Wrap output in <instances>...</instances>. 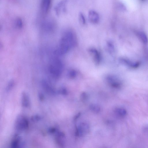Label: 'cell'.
<instances>
[{
    "instance_id": "ffe728a7",
    "label": "cell",
    "mask_w": 148,
    "mask_h": 148,
    "mask_svg": "<svg viewBox=\"0 0 148 148\" xmlns=\"http://www.w3.org/2000/svg\"><path fill=\"white\" fill-rule=\"evenodd\" d=\"M14 84V82L12 80L8 83L6 88V90L7 91L11 90L13 88Z\"/></svg>"
},
{
    "instance_id": "30bf717a",
    "label": "cell",
    "mask_w": 148,
    "mask_h": 148,
    "mask_svg": "<svg viewBox=\"0 0 148 148\" xmlns=\"http://www.w3.org/2000/svg\"><path fill=\"white\" fill-rule=\"evenodd\" d=\"M119 61L121 63L133 68H137L139 65L138 62H132L125 58H121Z\"/></svg>"
},
{
    "instance_id": "6da1fadb",
    "label": "cell",
    "mask_w": 148,
    "mask_h": 148,
    "mask_svg": "<svg viewBox=\"0 0 148 148\" xmlns=\"http://www.w3.org/2000/svg\"><path fill=\"white\" fill-rule=\"evenodd\" d=\"M76 43V38L74 34L71 31H67L61 37L55 52L59 55H64L74 47Z\"/></svg>"
},
{
    "instance_id": "7402d4cb",
    "label": "cell",
    "mask_w": 148,
    "mask_h": 148,
    "mask_svg": "<svg viewBox=\"0 0 148 148\" xmlns=\"http://www.w3.org/2000/svg\"><path fill=\"white\" fill-rule=\"evenodd\" d=\"M16 26L19 28H21L23 26V23L21 20L20 19H18L16 22Z\"/></svg>"
},
{
    "instance_id": "d6986e66",
    "label": "cell",
    "mask_w": 148,
    "mask_h": 148,
    "mask_svg": "<svg viewBox=\"0 0 148 148\" xmlns=\"http://www.w3.org/2000/svg\"><path fill=\"white\" fill-rule=\"evenodd\" d=\"M80 98L82 102L85 103L87 101L88 99V96L86 93L83 92L81 94Z\"/></svg>"
},
{
    "instance_id": "603a6c76",
    "label": "cell",
    "mask_w": 148,
    "mask_h": 148,
    "mask_svg": "<svg viewBox=\"0 0 148 148\" xmlns=\"http://www.w3.org/2000/svg\"><path fill=\"white\" fill-rule=\"evenodd\" d=\"M79 17L80 19L83 24H85L86 23V20L84 15L82 13L79 14Z\"/></svg>"
},
{
    "instance_id": "44dd1931",
    "label": "cell",
    "mask_w": 148,
    "mask_h": 148,
    "mask_svg": "<svg viewBox=\"0 0 148 148\" xmlns=\"http://www.w3.org/2000/svg\"><path fill=\"white\" fill-rule=\"evenodd\" d=\"M59 92L63 95H67L68 94V91L65 88H61L59 90Z\"/></svg>"
},
{
    "instance_id": "ba28073f",
    "label": "cell",
    "mask_w": 148,
    "mask_h": 148,
    "mask_svg": "<svg viewBox=\"0 0 148 148\" xmlns=\"http://www.w3.org/2000/svg\"><path fill=\"white\" fill-rule=\"evenodd\" d=\"M89 51L92 56L96 64H99L101 60V57L99 52L95 49L91 48Z\"/></svg>"
},
{
    "instance_id": "3957f363",
    "label": "cell",
    "mask_w": 148,
    "mask_h": 148,
    "mask_svg": "<svg viewBox=\"0 0 148 148\" xmlns=\"http://www.w3.org/2000/svg\"><path fill=\"white\" fill-rule=\"evenodd\" d=\"M29 126V122L24 116L18 115L16 118L14 123V127L17 130L21 131L27 129Z\"/></svg>"
},
{
    "instance_id": "52a82bcc",
    "label": "cell",
    "mask_w": 148,
    "mask_h": 148,
    "mask_svg": "<svg viewBox=\"0 0 148 148\" xmlns=\"http://www.w3.org/2000/svg\"><path fill=\"white\" fill-rule=\"evenodd\" d=\"M88 18L90 21L93 23H97L99 20L98 14L96 11L90 10L89 11Z\"/></svg>"
},
{
    "instance_id": "5b68a950",
    "label": "cell",
    "mask_w": 148,
    "mask_h": 148,
    "mask_svg": "<svg viewBox=\"0 0 148 148\" xmlns=\"http://www.w3.org/2000/svg\"><path fill=\"white\" fill-rule=\"evenodd\" d=\"M108 83L112 87L118 88L121 87V83L120 80L116 77L110 75L106 77Z\"/></svg>"
},
{
    "instance_id": "ac0fdd59",
    "label": "cell",
    "mask_w": 148,
    "mask_h": 148,
    "mask_svg": "<svg viewBox=\"0 0 148 148\" xmlns=\"http://www.w3.org/2000/svg\"><path fill=\"white\" fill-rule=\"evenodd\" d=\"M67 75L70 78H74L77 75V72L74 69H71L69 70L68 72Z\"/></svg>"
},
{
    "instance_id": "484cf974",
    "label": "cell",
    "mask_w": 148,
    "mask_h": 148,
    "mask_svg": "<svg viewBox=\"0 0 148 148\" xmlns=\"http://www.w3.org/2000/svg\"><path fill=\"white\" fill-rule=\"evenodd\" d=\"M38 97L40 100L41 101H43L44 99V97L43 95L41 93H39Z\"/></svg>"
},
{
    "instance_id": "277c9868",
    "label": "cell",
    "mask_w": 148,
    "mask_h": 148,
    "mask_svg": "<svg viewBox=\"0 0 148 148\" xmlns=\"http://www.w3.org/2000/svg\"><path fill=\"white\" fill-rule=\"evenodd\" d=\"M90 130L89 125L85 123L80 124L78 127H76L75 136L78 137L82 136L88 133Z\"/></svg>"
},
{
    "instance_id": "9c48e42d",
    "label": "cell",
    "mask_w": 148,
    "mask_h": 148,
    "mask_svg": "<svg viewBox=\"0 0 148 148\" xmlns=\"http://www.w3.org/2000/svg\"><path fill=\"white\" fill-rule=\"evenodd\" d=\"M21 105L25 108L29 107L30 105L29 96L28 94L25 92H23L21 95Z\"/></svg>"
},
{
    "instance_id": "cb8c5ba5",
    "label": "cell",
    "mask_w": 148,
    "mask_h": 148,
    "mask_svg": "<svg viewBox=\"0 0 148 148\" xmlns=\"http://www.w3.org/2000/svg\"><path fill=\"white\" fill-rule=\"evenodd\" d=\"M40 117L38 115H35L32 116L31 118V120L33 121H39L40 119Z\"/></svg>"
},
{
    "instance_id": "2e32d148",
    "label": "cell",
    "mask_w": 148,
    "mask_h": 148,
    "mask_svg": "<svg viewBox=\"0 0 148 148\" xmlns=\"http://www.w3.org/2000/svg\"><path fill=\"white\" fill-rule=\"evenodd\" d=\"M90 109L91 111L95 113H98L100 112L101 108L98 105L95 104H92L89 106Z\"/></svg>"
},
{
    "instance_id": "4fadbf2b",
    "label": "cell",
    "mask_w": 148,
    "mask_h": 148,
    "mask_svg": "<svg viewBox=\"0 0 148 148\" xmlns=\"http://www.w3.org/2000/svg\"><path fill=\"white\" fill-rule=\"evenodd\" d=\"M66 2L67 0H63L58 4L56 8V12H57L58 14H59L61 9L62 10L64 11Z\"/></svg>"
},
{
    "instance_id": "7a4b0ae2",
    "label": "cell",
    "mask_w": 148,
    "mask_h": 148,
    "mask_svg": "<svg viewBox=\"0 0 148 148\" xmlns=\"http://www.w3.org/2000/svg\"><path fill=\"white\" fill-rule=\"evenodd\" d=\"M63 68L62 61L58 58H55L50 64L49 70L51 76L54 78H57L61 75Z\"/></svg>"
},
{
    "instance_id": "8992f818",
    "label": "cell",
    "mask_w": 148,
    "mask_h": 148,
    "mask_svg": "<svg viewBox=\"0 0 148 148\" xmlns=\"http://www.w3.org/2000/svg\"><path fill=\"white\" fill-rule=\"evenodd\" d=\"M55 141L58 145L63 147L64 145L65 135L64 132L58 131L56 133Z\"/></svg>"
},
{
    "instance_id": "7c38bea8",
    "label": "cell",
    "mask_w": 148,
    "mask_h": 148,
    "mask_svg": "<svg viewBox=\"0 0 148 148\" xmlns=\"http://www.w3.org/2000/svg\"><path fill=\"white\" fill-rule=\"evenodd\" d=\"M20 140V137L18 134H15L11 142V147L13 148L18 147L19 146Z\"/></svg>"
},
{
    "instance_id": "4316f807",
    "label": "cell",
    "mask_w": 148,
    "mask_h": 148,
    "mask_svg": "<svg viewBox=\"0 0 148 148\" xmlns=\"http://www.w3.org/2000/svg\"><path fill=\"white\" fill-rule=\"evenodd\" d=\"M81 113L79 112L74 117V121H76L77 120V119L79 118V116H80Z\"/></svg>"
},
{
    "instance_id": "d4e9b609",
    "label": "cell",
    "mask_w": 148,
    "mask_h": 148,
    "mask_svg": "<svg viewBox=\"0 0 148 148\" xmlns=\"http://www.w3.org/2000/svg\"><path fill=\"white\" fill-rule=\"evenodd\" d=\"M58 131L57 129L55 127L51 128L49 130V132L51 134L56 133Z\"/></svg>"
},
{
    "instance_id": "8fae6325",
    "label": "cell",
    "mask_w": 148,
    "mask_h": 148,
    "mask_svg": "<svg viewBox=\"0 0 148 148\" xmlns=\"http://www.w3.org/2000/svg\"><path fill=\"white\" fill-rule=\"evenodd\" d=\"M51 0H42L41 10L42 13L46 14L48 12L50 8Z\"/></svg>"
},
{
    "instance_id": "e0dca14e",
    "label": "cell",
    "mask_w": 148,
    "mask_h": 148,
    "mask_svg": "<svg viewBox=\"0 0 148 148\" xmlns=\"http://www.w3.org/2000/svg\"><path fill=\"white\" fill-rule=\"evenodd\" d=\"M115 112L118 115L120 116H123L125 115L126 114V111L123 109L117 108L115 109Z\"/></svg>"
},
{
    "instance_id": "5bb4252c",
    "label": "cell",
    "mask_w": 148,
    "mask_h": 148,
    "mask_svg": "<svg viewBox=\"0 0 148 148\" xmlns=\"http://www.w3.org/2000/svg\"><path fill=\"white\" fill-rule=\"evenodd\" d=\"M42 83L43 88L47 91L51 93L55 92V90L53 89L47 82L44 80Z\"/></svg>"
},
{
    "instance_id": "9a60e30c",
    "label": "cell",
    "mask_w": 148,
    "mask_h": 148,
    "mask_svg": "<svg viewBox=\"0 0 148 148\" xmlns=\"http://www.w3.org/2000/svg\"><path fill=\"white\" fill-rule=\"evenodd\" d=\"M138 36L140 40L145 44L148 42V38L146 34L142 32H139L137 33Z\"/></svg>"
},
{
    "instance_id": "83f0119b",
    "label": "cell",
    "mask_w": 148,
    "mask_h": 148,
    "mask_svg": "<svg viewBox=\"0 0 148 148\" xmlns=\"http://www.w3.org/2000/svg\"></svg>"
}]
</instances>
